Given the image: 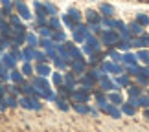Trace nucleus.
<instances>
[{
    "mask_svg": "<svg viewBox=\"0 0 149 132\" xmlns=\"http://www.w3.org/2000/svg\"><path fill=\"white\" fill-rule=\"evenodd\" d=\"M19 105L22 108H28V110H41L42 108V105L37 99H33V97H22V99L19 101Z\"/></svg>",
    "mask_w": 149,
    "mask_h": 132,
    "instance_id": "1",
    "label": "nucleus"
},
{
    "mask_svg": "<svg viewBox=\"0 0 149 132\" xmlns=\"http://www.w3.org/2000/svg\"><path fill=\"white\" fill-rule=\"evenodd\" d=\"M101 112H105L107 116H111L114 119H120V117H122V110H120L116 105H112V103H107V105L101 108Z\"/></svg>",
    "mask_w": 149,
    "mask_h": 132,
    "instance_id": "2",
    "label": "nucleus"
},
{
    "mask_svg": "<svg viewBox=\"0 0 149 132\" xmlns=\"http://www.w3.org/2000/svg\"><path fill=\"white\" fill-rule=\"evenodd\" d=\"M100 88L103 92H112V90H118V84L114 81H111L107 75H101L100 77Z\"/></svg>",
    "mask_w": 149,
    "mask_h": 132,
    "instance_id": "3",
    "label": "nucleus"
},
{
    "mask_svg": "<svg viewBox=\"0 0 149 132\" xmlns=\"http://www.w3.org/2000/svg\"><path fill=\"white\" fill-rule=\"evenodd\" d=\"M72 99L74 101H79V103H87L88 101V90H85V88H81V90H72Z\"/></svg>",
    "mask_w": 149,
    "mask_h": 132,
    "instance_id": "4",
    "label": "nucleus"
},
{
    "mask_svg": "<svg viewBox=\"0 0 149 132\" xmlns=\"http://www.w3.org/2000/svg\"><path fill=\"white\" fill-rule=\"evenodd\" d=\"M72 106H74V110H76L77 114H90V108L87 103H79V101H74L72 103Z\"/></svg>",
    "mask_w": 149,
    "mask_h": 132,
    "instance_id": "5",
    "label": "nucleus"
},
{
    "mask_svg": "<svg viewBox=\"0 0 149 132\" xmlns=\"http://www.w3.org/2000/svg\"><path fill=\"white\" fill-rule=\"evenodd\" d=\"M122 114H125V116H134L136 114V106L133 105V103H122Z\"/></svg>",
    "mask_w": 149,
    "mask_h": 132,
    "instance_id": "6",
    "label": "nucleus"
},
{
    "mask_svg": "<svg viewBox=\"0 0 149 132\" xmlns=\"http://www.w3.org/2000/svg\"><path fill=\"white\" fill-rule=\"evenodd\" d=\"M107 99H109V103H112V105H116V106H120L123 103V97L118 94V92H111V94L107 95Z\"/></svg>",
    "mask_w": 149,
    "mask_h": 132,
    "instance_id": "7",
    "label": "nucleus"
},
{
    "mask_svg": "<svg viewBox=\"0 0 149 132\" xmlns=\"http://www.w3.org/2000/svg\"><path fill=\"white\" fill-rule=\"evenodd\" d=\"M79 83L83 84V88H85V90H90V88L94 86V83H96V81H94V79L90 77V75H85V77L79 79Z\"/></svg>",
    "mask_w": 149,
    "mask_h": 132,
    "instance_id": "8",
    "label": "nucleus"
},
{
    "mask_svg": "<svg viewBox=\"0 0 149 132\" xmlns=\"http://www.w3.org/2000/svg\"><path fill=\"white\" fill-rule=\"evenodd\" d=\"M103 70L112 72V73H122V68L118 64H114V62H105V64H103Z\"/></svg>",
    "mask_w": 149,
    "mask_h": 132,
    "instance_id": "9",
    "label": "nucleus"
},
{
    "mask_svg": "<svg viewBox=\"0 0 149 132\" xmlns=\"http://www.w3.org/2000/svg\"><path fill=\"white\" fill-rule=\"evenodd\" d=\"M116 41H118V35L112 33V31H107L105 35H103V42H105V44H114Z\"/></svg>",
    "mask_w": 149,
    "mask_h": 132,
    "instance_id": "10",
    "label": "nucleus"
},
{
    "mask_svg": "<svg viewBox=\"0 0 149 132\" xmlns=\"http://www.w3.org/2000/svg\"><path fill=\"white\" fill-rule=\"evenodd\" d=\"M127 90H129V97H138V95H142V88L138 86V84L127 86Z\"/></svg>",
    "mask_w": 149,
    "mask_h": 132,
    "instance_id": "11",
    "label": "nucleus"
},
{
    "mask_svg": "<svg viewBox=\"0 0 149 132\" xmlns=\"http://www.w3.org/2000/svg\"><path fill=\"white\" fill-rule=\"evenodd\" d=\"M55 103H57V106H59L61 108V110H68V108H70V105H68V101L66 99H63V97H57V99H55Z\"/></svg>",
    "mask_w": 149,
    "mask_h": 132,
    "instance_id": "12",
    "label": "nucleus"
},
{
    "mask_svg": "<svg viewBox=\"0 0 149 132\" xmlns=\"http://www.w3.org/2000/svg\"><path fill=\"white\" fill-rule=\"evenodd\" d=\"M122 61L125 62V64H129V66H134V64H136V57H134V55H131V53L123 55V57H122Z\"/></svg>",
    "mask_w": 149,
    "mask_h": 132,
    "instance_id": "13",
    "label": "nucleus"
},
{
    "mask_svg": "<svg viewBox=\"0 0 149 132\" xmlns=\"http://www.w3.org/2000/svg\"><path fill=\"white\" fill-rule=\"evenodd\" d=\"M72 68H74V72H83V70H85V62L79 59V61H76V62L72 64Z\"/></svg>",
    "mask_w": 149,
    "mask_h": 132,
    "instance_id": "14",
    "label": "nucleus"
},
{
    "mask_svg": "<svg viewBox=\"0 0 149 132\" xmlns=\"http://www.w3.org/2000/svg\"><path fill=\"white\" fill-rule=\"evenodd\" d=\"M100 48V42L96 41V39H88V48L87 51H92V50H98Z\"/></svg>",
    "mask_w": 149,
    "mask_h": 132,
    "instance_id": "15",
    "label": "nucleus"
},
{
    "mask_svg": "<svg viewBox=\"0 0 149 132\" xmlns=\"http://www.w3.org/2000/svg\"><path fill=\"white\" fill-rule=\"evenodd\" d=\"M116 84H120V86H131L129 77H122V75H120V77L116 79Z\"/></svg>",
    "mask_w": 149,
    "mask_h": 132,
    "instance_id": "16",
    "label": "nucleus"
},
{
    "mask_svg": "<svg viewBox=\"0 0 149 132\" xmlns=\"http://www.w3.org/2000/svg\"><path fill=\"white\" fill-rule=\"evenodd\" d=\"M87 17H88V20H90V22H98V20H100L98 13H96V11H92V9L87 11Z\"/></svg>",
    "mask_w": 149,
    "mask_h": 132,
    "instance_id": "17",
    "label": "nucleus"
},
{
    "mask_svg": "<svg viewBox=\"0 0 149 132\" xmlns=\"http://www.w3.org/2000/svg\"><path fill=\"white\" fill-rule=\"evenodd\" d=\"M101 11H103L105 15H112V13H114L112 6H109V4H101Z\"/></svg>",
    "mask_w": 149,
    "mask_h": 132,
    "instance_id": "18",
    "label": "nucleus"
},
{
    "mask_svg": "<svg viewBox=\"0 0 149 132\" xmlns=\"http://www.w3.org/2000/svg\"><path fill=\"white\" fill-rule=\"evenodd\" d=\"M65 83H66L68 88H74V86H76V79H74L72 75H66V77H65Z\"/></svg>",
    "mask_w": 149,
    "mask_h": 132,
    "instance_id": "19",
    "label": "nucleus"
},
{
    "mask_svg": "<svg viewBox=\"0 0 149 132\" xmlns=\"http://www.w3.org/2000/svg\"><path fill=\"white\" fill-rule=\"evenodd\" d=\"M6 103H8V108H15L19 105V101H17L15 97H6Z\"/></svg>",
    "mask_w": 149,
    "mask_h": 132,
    "instance_id": "20",
    "label": "nucleus"
},
{
    "mask_svg": "<svg viewBox=\"0 0 149 132\" xmlns=\"http://www.w3.org/2000/svg\"><path fill=\"white\" fill-rule=\"evenodd\" d=\"M37 72L41 73V75H48V73H50V68L44 66V64H41V66H37Z\"/></svg>",
    "mask_w": 149,
    "mask_h": 132,
    "instance_id": "21",
    "label": "nucleus"
},
{
    "mask_svg": "<svg viewBox=\"0 0 149 132\" xmlns=\"http://www.w3.org/2000/svg\"><path fill=\"white\" fill-rule=\"evenodd\" d=\"M134 46H149V37H142L140 41H136Z\"/></svg>",
    "mask_w": 149,
    "mask_h": 132,
    "instance_id": "22",
    "label": "nucleus"
},
{
    "mask_svg": "<svg viewBox=\"0 0 149 132\" xmlns=\"http://www.w3.org/2000/svg\"><path fill=\"white\" fill-rule=\"evenodd\" d=\"M131 30H133V33H142V24L134 22V24H131Z\"/></svg>",
    "mask_w": 149,
    "mask_h": 132,
    "instance_id": "23",
    "label": "nucleus"
},
{
    "mask_svg": "<svg viewBox=\"0 0 149 132\" xmlns=\"http://www.w3.org/2000/svg\"><path fill=\"white\" fill-rule=\"evenodd\" d=\"M138 59L144 61V62H149V53H147V51H140V53H138Z\"/></svg>",
    "mask_w": 149,
    "mask_h": 132,
    "instance_id": "24",
    "label": "nucleus"
},
{
    "mask_svg": "<svg viewBox=\"0 0 149 132\" xmlns=\"http://www.w3.org/2000/svg\"><path fill=\"white\" fill-rule=\"evenodd\" d=\"M138 24H149V19H147V15H138Z\"/></svg>",
    "mask_w": 149,
    "mask_h": 132,
    "instance_id": "25",
    "label": "nucleus"
},
{
    "mask_svg": "<svg viewBox=\"0 0 149 132\" xmlns=\"http://www.w3.org/2000/svg\"><path fill=\"white\" fill-rule=\"evenodd\" d=\"M22 90H24V94H35L33 86H30V84H24V86H22Z\"/></svg>",
    "mask_w": 149,
    "mask_h": 132,
    "instance_id": "26",
    "label": "nucleus"
},
{
    "mask_svg": "<svg viewBox=\"0 0 149 132\" xmlns=\"http://www.w3.org/2000/svg\"><path fill=\"white\" fill-rule=\"evenodd\" d=\"M11 77H13L15 83H20V81H22V75H20L19 72H13V75H11Z\"/></svg>",
    "mask_w": 149,
    "mask_h": 132,
    "instance_id": "27",
    "label": "nucleus"
},
{
    "mask_svg": "<svg viewBox=\"0 0 149 132\" xmlns=\"http://www.w3.org/2000/svg\"><path fill=\"white\" fill-rule=\"evenodd\" d=\"M54 83H55V84H61V83H63V77L59 75V73H55V75H54Z\"/></svg>",
    "mask_w": 149,
    "mask_h": 132,
    "instance_id": "28",
    "label": "nucleus"
},
{
    "mask_svg": "<svg viewBox=\"0 0 149 132\" xmlns=\"http://www.w3.org/2000/svg\"><path fill=\"white\" fill-rule=\"evenodd\" d=\"M111 57H112L114 61H122V57H120V55L116 53V51H111Z\"/></svg>",
    "mask_w": 149,
    "mask_h": 132,
    "instance_id": "29",
    "label": "nucleus"
},
{
    "mask_svg": "<svg viewBox=\"0 0 149 132\" xmlns=\"http://www.w3.org/2000/svg\"><path fill=\"white\" fill-rule=\"evenodd\" d=\"M0 77H2V79H6V81H8V77H9V75H8V72H6L4 68L0 70Z\"/></svg>",
    "mask_w": 149,
    "mask_h": 132,
    "instance_id": "30",
    "label": "nucleus"
},
{
    "mask_svg": "<svg viewBox=\"0 0 149 132\" xmlns=\"http://www.w3.org/2000/svg\"><path fill=\"white\" fill-rule=\"evenodd\" d=\"M76 39H77V41H83V39H85V33L83 31H77L76 33Z\"/></svg>",
    "mask_w": 149,
    "mask_h": 132,
    "instance_id": "31",
    "label": "nucleus"
},
{
    "mask_svg": "<svg viewBox=\"0 0 149 132\" xmlns=\"http://www.w3.org/2000/svg\"><path fill=\"white\" fill-rule=\"evenodd\" d=\"M6 88H8V86H0V99L6 97Z\"/></svg>",
    "mask_w": 149,
    "mask_h": 132,
    "instance_id": "32",
    "label": "nucleus"
},
{
    "mask_svg": "<svg viewBox=\"0 0 149 132\" xmlns=\"http://www.w3.org/2000/svg\"><path fill=\"white\" fill-rule=\"evenodd\" d=\"M118 48H123V50H127V48H129V44H127V42H120V44H118Z\"/></svg>",
    "mask_w": 149,
    "mask_h": 132,
    "instance_id": "33",
    "label": "nucleus"
},
{
    "mask_svg": "<svg viewBox=\"0 0 149 132\" xmlns=\"http://www.w3.org/2000/svg\"><path fill=\"white\" fill-rule=\"evenodd\" d=\"M24 72L28 73V75H30V73H31V68H30V66H24Z\"/></svg>",
    "mask_w": 149,
    "mask_h": 132,
    "instance_id": "34",
    "label": "nucleus"
},
{
    "mask_svg": "<svg viewBox=\"0 0 149 132\" xmlns=\"http://www.w3.org/2000/svg\"><path fill=\"white\" fill-rule=\"evenodd\" d=\"M144 117H149V108H146V110H144Z\"/></svg>",
    "mask_w": 149,
    "mask_h": 132,
    "instance_id": "35",
    "label": "nucleus"
}]
</instances>
